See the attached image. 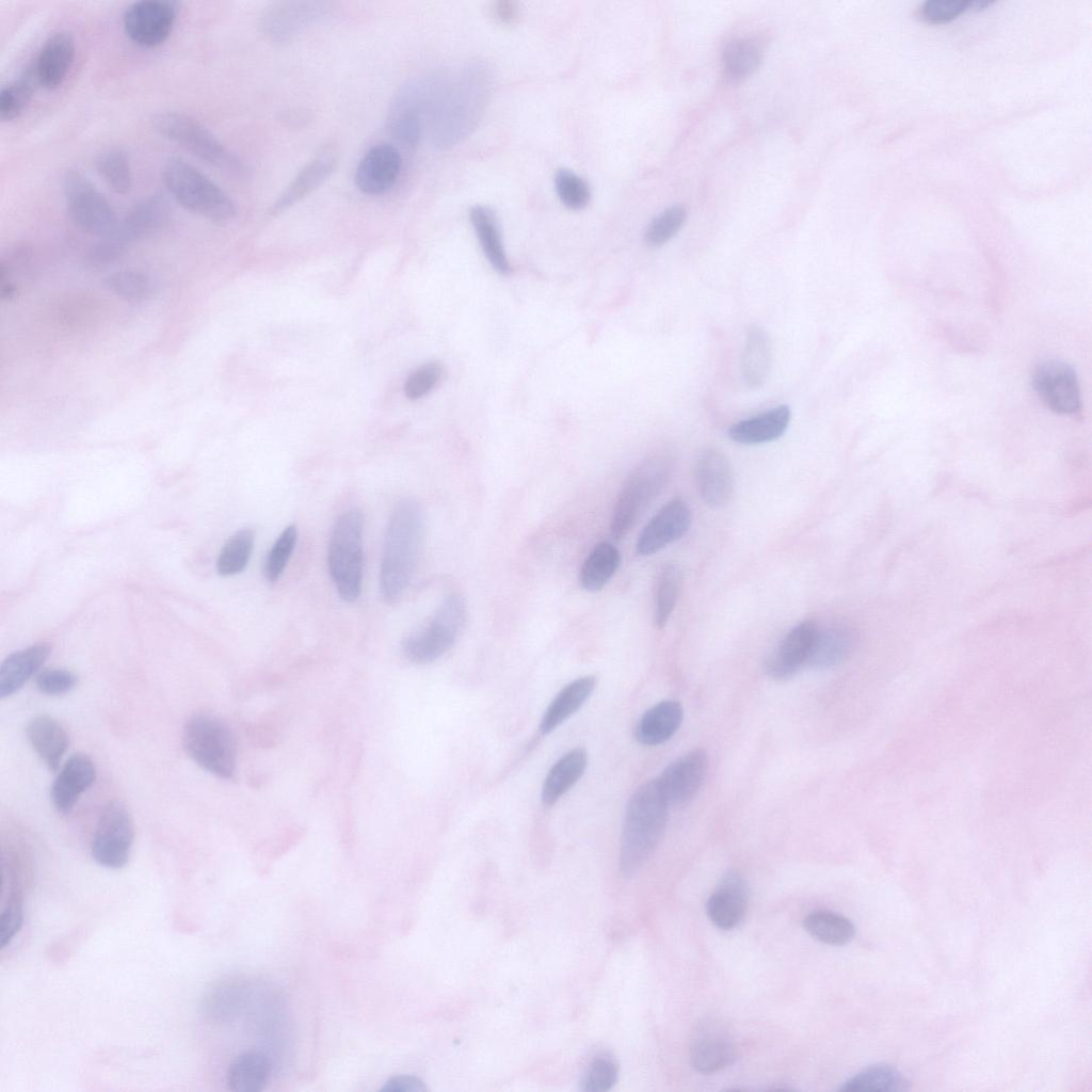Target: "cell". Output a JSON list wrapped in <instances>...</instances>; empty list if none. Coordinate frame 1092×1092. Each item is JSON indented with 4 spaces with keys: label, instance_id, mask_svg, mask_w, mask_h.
I'll list each match as a JSON object with an SVG mask.
<instances>
[{
    "label": "cell",
    "instance_id": "26",
    "mask_svg": "<svg viewBox=\"0 0 1092 1092\" xmlns=\"http://www.w3.org/2000/svg\"><path fill=\"white\" fill-rule=\"evenodd\" d=\"M51 646L39 643L7 656L0 667V697L11 696L39 670L48 658Z\"/></svg>",
    "mask_w": 1092,
    "mask_h": 1092
},
{
    "label": "cell",
    "instance_id": "1",
    "mask_svg": "<svg viewBox=\"0 0 1092 1092\" xmlns=\"http://www.w3.org/2000/svg\"><path fill=\"white\" fill-rule=\"evenodd\" d=\"M423 533L419 502L413 498L400 500L387 524L380 567V592L387 603H395L407 588L420 558Z\"/></svg>",
    "mask_w": 1092,
    "mask_h": 1092
},
{
    "label": "cell",
    "instance_id": "48",
    "mask_svg": "<svg viewBox=\"0 0 1092 1092\" xmlns=\"http://www.w3.org/2000/svg\"><path fill=\"white\" fill-rule=\"evenodd\" d=\"M443 366L438 362L427 363L411 373L404 384V392L411 400L428 395L439 382Z\"/></svg>",
    "mask_w": 1092,
    "mask_h": 1092
},
{
    "label": "cell",
    "instance_id": "24",
    "mask_svg": "<svg viewBox=\"0 0 1092 1092\" xmlns=\"http://www.w3.org/2000/svg\"><path fill=\"white\" fill-rule=\"evenodd\" d=\"M336 159L328 152L309 161L274 202L271 213L279 214L321 187L333 174Z\"/></svg>",
    "mask_w": 1092,
    "mask_h": 1092
},
{
    "label": "cell",
    "instance_id": "20",
    "mask_svg": "<svg viewBox=\"0 0 1092 1092\" xmlns=\"http://www.w3.org/2000/svg\"><path fill=\"white\" fill-rule=\"evenodd\" d=\"M402 158L396 147L378 144L370 148L359 161L355 172V183L367 195H380L397 181Z\"/></svg>",
    "mask_w": 1092,
    "mask_h": 1092
},
{
    "label": "cell",
    "instance_id": "10",
    "mask_svg": "<svg viewBox=\"0 0 1092 1092\" xmlns=\"http://www.w3.org/2000/svg\"><path fill=\"white\" fill-rule=\"evenodd\" d=\"M63 193L71 221L83 231L108 238L118 220L105 195L79 171H69L63 178Z\"/></svg>",
    "mask_w": 1092,
    "mask_h": 1092
},
{
    "label": "cell",
    "instance_id": "15",
    "mask_svg": "<svg viewBox=\"0 0 1092 1092\" xmlns=\"http://www.w3.org/2000/svg\"><path fill=\"white\" fill-rule=\"evenodd\" d=\"M707 769L708 756L701 749L690 751L671 762L656 778L669 806L681 805L691 800L702 786Z\"/></svg>",
    "mask_w": 1092,
    "mask_h": 1092
},
{
    "label": "cell",
    "instance_id": "28",
    "mask_svg": "<svg viewBox=\"0 0 1092 1092\" xmlns=\"http://www.w3.org/2000/svg\"><path fill=\"white\" fill-rule=\"evenodd\" d=\"M33 750L50 770H57L68 746L64 727L49 716L33 718L26 728Z\"/></svg>",
    "mask_w": 1092,
    "mask_h": 1092
},
{
    "label": "cell",
    "instance_id": "50",
    "mask_svg": "<svg viewBox=\"0 0 1092 1092\" xmlns=\"http://www.w3.org/2000/svg\"><path fill=\"white\" fill-rule=\"evenodd\" d=\"M78 682V677L66 669H47L38 673L36 688L47 695H63L70 692Z\"/></svg>",
    "mask_w": 1092,
    "mask_h": 1092
},
{
    "label": "cell",
    "instance_id": "29",
    "mask_svg": "<svg viewBox=\"0 0 1092 1092\" xmlns=\"http://www.w3.org/2000/svg\"><path fill=\"white\" fill-rule=\"evenodd\" d=\"M772 365L771 341L759 325L749 326L742 352V375L752 388L761 387L769 378Z\"/></svg>",
    "mask_w": 1092,
    "mask_h": 1092
},
{
    "label": "cell",
    "instance_id": "38",
    "mask_svg": "<svg viewBox=\"0 0 1092 1092\" xmlns=\"http://www.w3.org/2000/svg\"><path fill=\"white\" fill-rule=\"evenodd\" d=\"M682 571L679 565H664L657 578L654 595V621L658 628H663L679 597L682 587Z\"/></svg>",
    "mask_w": 1092,
    "mask_h": 1092
},
{
    "label": "cell",
    "instance_id": "33",
    "mask_svg": "<svg viewBox=\"0 0 1092 1092\" xmlns=\"http://www.w3.org/2000/svg\"><path fill=\"white\" fill-rule=\"evenodd\" d=\"M270 1073V1062L263 1054L247 1051L231 1061L226 1073V1082L231 1091L258 1092L266 1088Z\"/></svg>",
    "mask_w": 1092,
    "mask_h": 1092
},
{
    "label": "cell",
    "instance_id": "52",
    "mask_svg": "<svg viewBox=\"0 0 1092 1092\" xmlns=\"http://www.w3.org/2000/svg\"><path fill=\"white\" fill-rule=\"evenodd\" d=\"M23 925V904L19 894L13 895L0 916V946L5 948Z\"/></svg>",
    "mask_w": 1092,
    "mask_h": 1092
},
{
    "label": "cell",
    "instance_id": "44",
    "mask_svg": "<svg viewBox=\"0 0 1092 1092\" xmlns=\"http://www.w3.org/2000/svg\"><path fill=\"white\" fill-rule=\"evenodd\" d=\"M35 82L37 80L33 70L1 89L0 118L2 122L13 121L23 112L32 97Z\"/></svg>",
    "mask_w": 1092,
    "mask_h": 1092
},
{
    "label": "cell",
    "instance_id": "23",
    "mask_svg": "<svg viewBox=\"0 0 1092 1092\" xmlns=\"http://www.w3.org/2000/svg\"><path fill=\"white\" fill-rule=\"evenodd\" d=\"M75 58V41L64 31L48 37L33 67L36 80L46 90L59 87L65 80Z\"/></svg>",
    "mask_w": 1092,
    "mask_h": 1092
},
{
    "label": "cell",
    "instance_id": "30",
    "mask_svg": "<svg viewBox=\"0 0 1092 1092\" xmlns=\"http://www.w3.org/2000/svg\"><path fill=\"white\" fill-rule=\"evenodd\" d=\"M596 685L592 675L579 677L566 685L551 701L541 720L540 729L549 734L575 713L589 698Z\"/></svg>",
    "mask_w": 1092,
    "mask_h": 1092
},
{
    "label": "cell",
    "instance_id": "45",
    "mask_svg": "<svg viewBox=\"0 0 1092 1092\" xmlns=\"http://www.w3.org/2000/svg\"><path fill=\"white\" fill-rule=\"evenodd\" d=\"M555 190L560 202L572 210L584 208L592 196L589 183L567 168H560L556 172Z\"/></svg>",
    "mask_w": 1092,
    "mask_h": 1092
},
{
    "label": "cell",
    "instance_id": "49",
    "mask_svg": "<svg viewBox=\"0 0 1092 1092\" xmlns=\"http://www.w3.org/2000/svg\"><path fill=\"white\" fill-rule=\"evenodd\" d=\"M617 1078V1066L609 1059L598 1058L592 1062L581 1081V1089L587 1092H605L610 1090Z\"/></svg>",
    "mask_w": 1092,
    "mask_h": 1092
},
{
    "label": "cell",
    "instance_id": "36",
    "mask_svg": "<svg viewBox=\"0 0 1092 1092\" xmlns=\"http://www.w3.org/2000/svg\"><path fill=\"white\" fill-rule=\"evenodd\" d=\"M910 1089V1082L904 1075L894 1065L888 1063H877L870 1065L851 1078L840 1088V1091H879V1092H903Z\"/></svg>",
    "mask_w": 1092,
    "mask_h": 1092
},
{
    "label": "cell",
    "instance_id": "19",
    "mask_svg": "<svg viewBox=\"0 0 1092 1092\" xmlns=\"http://www.w3.org/2000/svg\"><path fill=\"white\" fill-rule=\"evenodd\" d=\"M171 208L167 200L160 194L146 196L134 204L126 215L118 221L112 236L108 237L123 246L147 238L170 222Z\"/></svg>",
    "mask_w": 1092,
    "mask_h": 1092
},
{
    "label": "cell",
    "instance_id": "35",
    "mask_svg": "<svg viewBox=\"0 0 1092 1092\" xmlns=\"http://www.w3.org/2000/svg\"><path fill=\"white\" fill-rule=\"evenodd\" d=\"M621 563L617 548L608 542L594 546L584 559L580 572V585L588 592L601 590L613 577Z\"/></svg>",
    "mask_w": 1092,
    "mask_h": 1092
},
{
    "label": "cell",
    "instance_id": "47",
    "mask_svg": "<svg viewBox=\"0 0 1092 1092\" xmlns=\"http://www.w3.org/2000/svg\"><path fill=\"white\" fill-rule=\"evenodd\" d=\"M298 540L294 525L288 526L272 545L263 562V576L269 582H275L283 574Z\"/></svg>",
    "mask_w": 1092,
    "mask_h": 1092
},
{
    "label": "cell",
    "instance_id": "54",
    "mask_svg": "<svg viewBox=\"0 0 1092 1092\" xmlns=\"http://www.w3.org/2000/svg\"><path fill=\"white\" fill-rule=\"evenodd\" d=\"M424 1083L415 1076L399 1075L386 1081L381 1091L389 1092H422L425 1091Z\"/></svg>",
    "mask_w": 1092,
    "mask_h": 1092
},
{
    "label": "cell",
    "instance_id": "41",
    "mask_svg": "<svg viewBox=\"0 0 1092 1092\" xmlns=\"http://www.w3.org/2000/svg\"><path fill=\"white\" fill-rule=\"evenodd\" d=\"M254 539V532L244 528L226 541L216 560V571L221 576H232L246 567L253 551Z\"/></svg>",
    "mask_w": 1092,
    "mask_h": 1092
},
{
    "label": "cell",
    "instance_id": "25",
    "mask_svg": "<svg viewBox=\"0 0 1092 1092\" xmlns=\"http://www.w3.org/2000/svg\"><path fill=\"white\" fill-rule=\"evenodd\" d=\"M787 405H778L756 416L740 420L728 429L732 440L742 445H756L781 437L790 422Z\"/></svg>",
    "mask_w": 1092,
    "mask_h": 1092
},
{
    "label": "cell",
    "instance_id": "39",
    "mask_svg": "<svg viewBox=\"0 0 1092 1092\" xmlns=\"http://www.w3.org/2000/svg\"><path fill=\"white\" fill-rule=\"evenodd\" d=\"M762 51L752 38H737L726 45L722 61L726 76L740 81L751 76L759 66Z\"/></svg>",
    "mask_w": 1092,
    "mask_h": 1092
},
{
    "label": "cell",
    "instance_id": "5",
    "mask_svg": "<svg viewBox=\"0 0 1092 1092\" xmlns=\"http://www.w3.org/2000/svg\"><path fill=\"white\" fill-rule=\"evenodd\" d=\"M671 470L672 461L667 455L651 456L633 468L613 507V537L620 540L629 533L668 483Z\"/></svg>",
    "mask_w": 1092,
    "mask_h": 1092
},
{
    "label": "cell",
    "instance_id": "9",
    "mask_svg": "<svg viewBox=\"0 0 1092 1092\" xmlns=\"http://www.w3.org/2000/svg\"><path fill=\"white\" fill-rule=\"evenodd\" d=\"M466 604L456 593L449 594L429 622L403 642L405 657L418 664L435 661L456 642L466 621Z\"/></svg>",
    "mask_w": 1092,
    "mask_h": 1092
},
{
    "label": "cell",
    "instance_id": "6",
    "mask_svg": "<svg viewBox=\"0 0 1092 1092\" xmlns=\"http://www.w3.org/2000/svg\"><path fill=\"white\" fill-rule=\"evenodd\" d=\"M327 566L339 596L355 601L360 593L363 578V516L352 509L343 512L333 528Z\"/></svg>",
    "mask_w": 1092,
    "mask_h": 1092
},
{
    "label": "cell",
    "instance_id": "8",
    "mask_svg": "<svg viewBox=\"0 0 1092 1092\" xmlns=\"http://www.w3.org/2000/svg\"><path fill=\"white\" fill-rule=\"evenodd\" d=\"M440 80L434 76L407 81L395 95L387 114L389 134L413 148L428 129Z\"/></svg>",
    "mask_w": 1092,
    "mask_h": 1092
},
{
    "label": "cell",
    "instance_id": "13",
    "mask_svg": "<svg viewBox=\"0 0 1092 1092\" xmlns=\"http://www.w3.org/2000/svg\"><path fill=\"white\" fill-rule=\"evenodd\" d=\"M1032 386L1041 401L1056 414L1072 415L1080 408L1076 373L1064 362L1047 359L1037 365Z\"/></svg>",
    "mask_w": 1092,
    "mask_h": 1092
},
{
    "label": "cell",
    "instance_id": "2",
    "mask_svg": "<svg viewBox=\"0 0 1092 1092\" xmlns=\"http://www.w3.org/2000/svg\"><path fill=\"white\" fill-rule=\"evenodd\" d=\"M669 804L656 780L641 785L630 797L622 831L620 868L637 871L657 848L668 821Z\"/></svg>",
    "mask_w": 1092,
    "mask_h": 1092
},
{
    "label": "cell",
    "instance_id": "27",
    "mask_svg": "<svg viewBox=\"0 0 1092 1092\" xmlns=\"http://www.w3.org/2000/svg\"><path fill=\"white\" fill-rule=\"evenodd\" d=\"M684 717L681 705L673 700L659 702L646 710L636 727V738L644 745H658L679 728Z\"/></svg>",
    "mask_w": 1092,
    "mask_h": 1092
},
{
    "label": "cell",
    "instance_id": "53",
    "mask_svg": "<svg viewBox=\"0 0 1092 1092\" xmlns=\"http://www.w3.org/2000/svg\"><path fill=\"white\" fill-rule=\"evenodd\" d=\"M125 251L123 246L110 238L100 239L89 250L86 262L91 267H103L118 259Z\"/></svg>",
    "mask_w": 1092,
    "mask_h": 1092
},
{
    "label": "cell",
    "instance_id": "12",
    "mask_svg": "<svg viewBox=\"0 0 1092 1092\" xmlns=\"http://www.w3.org/2000/svg\"><path fill=\"white\" fill-rule=\"evenodd\" d=\"M333 4L319 0H285L269 4L260 17L262 33L273 42H287L323 21Z\"/></svg>",
    "mask_w": 1092,
    "mask_h": 1092
},
{
    "label": "cell",
    "instance_id": "40",
    "mask_svg": "<svg viewBox=\"0 0 1092 1092\" xmlns=\"http://www.w3.org/2000/svg\"><path fill=\"white\" fill-rule=\"evenodd\" d=\"M736 1059V1049L727 1041L707 1038L697 1041L691 1049V1064L700 1073L710 1074L730 1065Z\"/></svg>",
    "mask_w": 1092,
    "mask_h": 1092
},
{
    "label": "cell",
    "instance_id": "46",
    "mask_svg": "<svg viewBox=\"0 0 1092 1092\" xmlns=\"http://www.w3.org/2000/svg\"><path fill=\"white\" fill-rule=\"evenodd\" d=\"M687 212L679 205L671 206L656 215L647 225L644 240L649 246H660L671 240L682 227Z\"/></svg>",
    "mask_w": 1092,
    "mask_h": 1092
},
{
    "label": "cell",
    "instance_id": "22",
    "mask_svg": "<svg viewBox=\"0 0 1092 1092\" xmlns=\"http://www.w3.org/2000/svg\"><path fill=\"white\" fill-rule=\"evenodd\" d=\"M96 769L93 760L85 754L70 756L61 768L51 787V800L55 809L69 814L81 794L94 783Z\"/></svg>",
    "mask_w": 1092,
    "mask_h": 1092
},
{
    "label": "cell",
    "instance_id": "4",
    "mask_svg": "<svg viewBox=\"0 0 1092 1092\" xmlns=\"http://www.w3.org/2000/svg\"><path fill=\"white\" fill-rule=\"evenodd\" d=\"M155 127L163 138L226 176L239 181L250 178L246 164L191 115L182 112H164L155 118Z\"/></svg>",
    "mask_w": 1092,
    "mask_h": 1092
},
{
    "label": "cell",
    "instance_id": "42",
    "mask_svg": "<svg viewBox=\"0 0 1092 1092\" xmlns=\"http://www.w3.org/2000/svg\"><path fill=\"white\" fill-rule=\"evenodd\" d=\"M106 287L126 302L140 303L154 293V283L144 272L126 269L111 273L105 279Z\"/></svg>",
    "mask_w": 1092,
    "mask_h": 1092
},
{
    "label": "cell",
    "instance_id": "34",
    "mask_svg": "<svg viewBox=\"0 0 1092 1092\" xmlns=\"http://www.w3.org/2000/svg\"><path fill=\"white\" fill-rule=\"evenodd\" d=\"M587 753L578 748L565 753L549 770L542 789L545 805L556 803L581 777L587 767Z\"/></svg>",
    "mask_w": 1092,
    "mask_h": 1092
},
{
    "label": "cell",
    "instance_id": "17",
    "mask_svg": "<svg viewBox=\"0 0 1092 1092\" xmlns=\"http://www.w3.org/2000/svg\"><path fill=\"white\" fill-rule=\"evenodd\" d=\"M695 482L703 500L712 508L726 505L735 488L728 457L718 448L704 449L694 465Z\"/></svg>",
    "mask_w": 1092,
    "mask_h": 1092
},
{
    "label": "cell",
    "instance_id": "18",
    "mask_svg": "<svg viewBox=\"0 0 1092 1092\" xmlns=\"http://www.w3.org/2000/svg\"><path fill=\"white\" fill-rule=\"evenodd\" d=\"M818 624L803 621L792 627L767 656L764 670L773 679L792 677L806 665Z\"/></svg>",
    "mask_w": 1092,
    "mask_h": 1092
},
{
    "label": "cell",
    "instance_id": "43",
    "mask_svg": "<svg viewBox=\"0 0 1092 1092\" xmlns=\"http://www.w3.org/2000/svg\"><path fill=\"white\" fill-rule=\"evenodd\" d=\"M97 170L109 188L117 194H127L132 186L131 165L122 149H109L97 160Z\"/></svg>",
    "mask_w": 1092,
    "mask_h": 1092
},
{
    "label": "cell",
    "instance_id": "31",
    "mask_svg": "<svg viewBox=\"0 0 1092 1092\" xmlns=\"http://www.w3.org/2000/svg\"><path fill=\"white\" fill-rule=\"evenodd\" d=\"M852 645L853 639L847 628L818 625L805 667L826 669L837 665L848 657Z\"/></svg>",
    "mask_w": 1092,
    "mask_h": 1092
},
{
    "label": "cell",
    "instance_id": "56",
    "mask_svg": "<svg viewBox=\"0 0 1092 1092\" xmlns=\"http://www.w3.org/2000/svg\"><path fill=\"white\" fill-rule=\"evenodd\" d=\"M993 2L987 0H975L970 1L969 10L980 11L991 5Z\"/></svg>",
    "mask_w": 1092,
    "mask_h": 1092
},
{
    "label": "cell",
    "instance_id": "16",
    "mask_svg": "<svg viewBox=\"0 0 1092 1092\" xmlns=\"http://www.w3.org/2000/svg\"><path fill=\"white\" fill-rule=\"evenodd\" d=\"M691 511L686 501L675 498L665 503L639 534L636 550L651 556L680 539L690 528Z\"/></svg>",
    "mask_w": 1092,
    "mask_h": 1092
},
{
    "label": "cell",
    "instance_id": "55",
    "mask_svg": "<svg viewBox=\"0 0 1092 1092\" xmlns=\"http://www.w3.org/2000/svg\"><path fill=\"white\" fill-rule=\"evenodd\" d=\"M492 16L499 22L504 25L514 23L518 16V9L514 2L511 1H499L495 2L491 9Z\"/></svg>",
    "mask_w": 1092,
    "mask_h": 1092
},
{
    "label": "cell",
    "instance_id": "37",
    "mask_svg": "<svg viewBox=\"0 0 1092 1092\" xmlns=\"http://www.w3.org/2000/svg\"><path fill=\"white\" fill-rule=\"evenodd\" d=\"M803 926L813 937L832 946L846 945L855 934L854 925L850 919L825 910L808 914L804 918Z\"/></svg>",
    "mask_w": 1092,
    "mask_h": 1092
},
{
    "label": "cell",
    "instance_id": "32",
    "mask_svg": "<svg viewBox=\"0 0 1092 1092\" xmlns=\"http://www.w3.org/2000/svg\"><path fill=\"white\" fill-rule=\"evenodd\" d=\"M469 215L486 259L498 273L508 274L510 264L495 212L486 206L477 205L471 208Z\"/></svg>",
    "mask_w": 1092,
    "mask_h": 1092
},
{
    "label": "cell",
    "instance_id": "3",
    "mask_svg": "<svg viewBox=\"0 0 1092 1092\" xmlns=\"http://www.w3.org/2000/svg\"><path fill=\"white\" fill-rule=\"evenodd\" d=\"M162 180L172 197L184 209L214 223H227L237 214L230 196L207 175L181 158H170Z\"/></svg>",
    "mask_w": 1092,
    "mask_h": 1092
},
{
    "label": "cell",
    "instance_id": "11",
    "mask_svg": "<svg viewBox=\"0 0 1092 1092\" xmlns=\"http://www.w3.org/2000/svg\"><path fill=\"white\" fill-rule=\"evenodd\" d=\"M134 825L127 807L118 801L107 803L97 821L91 853L97 864L110 869L123 868L129 861Z\"/></svg>",
    "mask_w": 1092,
    "mask_h": 1092
},
{
    "label": "cell",
    "instance_id": "14",
    "mask_svg": "<svg viewBox=\"0 0 1092 1092\" xmlns=\"http://www.w3.org/2000/svg\"><path fill=\"white\" fill-rule=\"evenodd\" d=\"M176 21V7L172 2L142 0L127 7L123 16L124 30L136 45L152 48L164 43Z\"/></svg>",
    "mask_w": 1092,
    "mask_h": 1092
},
{
    "label": "cell",
    "instance_id": "21",
    "mask_svg": "<svg viewBox=\"0 0 1092 1092\" xmlns=\"http://www.w3.org/2000/svg\"><path fill=\"white\" fill-rule=\"evenodd\" d=\"M748 906V885L737 871H728L710 895L706 912L711 922L720 929L735 928L744 917Z\"/></svg>",
    "mask_w": 1092,
    "mask_h": 1092
},
{
    "label": "cell",
    "instance_id": "7",
    "mask_svg": "<svg viewBox=\"0 0 1092 1092\" xmlns=\"http://www.w3.org/2000/svg\"><path fill=\"white\" fill-rule=\"evenodd\" d=\"M182 742L187 754L200 768L220 778L234 776L237 762L235 739L229 727L219 718L208 713L190 717L183 726Z\"/></svg>",
    "mask_w": 1092,
    "mask_h": 1092
},
{
    "label": "cell",
    "instance_id": "51",
    "mask_svg": "<svg viewBox=\"0 0 1092 1092\" xmlns=\"http://www.w3.org/2000/svg\"><path fill=\"white\" fill-rule=\"evenodd\" d=\"M968 0H927L919 11L920 16L932 23L950 21L969 10Z\"/></svg>",
    "mask_w": 1092,
    "mask_h": 1092
}]
</instances>
